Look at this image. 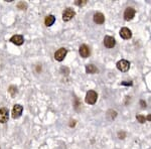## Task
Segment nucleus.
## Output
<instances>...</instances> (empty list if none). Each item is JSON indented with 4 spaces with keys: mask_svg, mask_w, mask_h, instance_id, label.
<instances>
[{
    "mask_svg": "<svg viewBox=\"0 0 151 149\" xmlns=\"http://www.w3.org/2000/svg\"><path fill=\"white\" fill-rule=\"evenodd\" d=\"M135 13H136V11L133 7L126 8V10H125V12H124V19L126 21L132 20L134 18V16H135Z\"/></svg>",
    "mask_w": 151,
    "mask_h": 149,
    "instance_id": "obj_6",
    "label": "nucleus"
},
{
    "mask_svg": "<svg viewBox=\"0 0 151 149\" xmlns=\"http://www.w3.org/2000/svg\"><path fill=\"white\" fill-rule=\"evenodd\" d=\"M54 22H56V17L54 15H48L44 19V23L46 26H52Z\"/></svg>",
    "mask_w": 151,
    "mask_h": 149,
    "instance_id": "obj_13",
    "label": "nucleus"
},
{
    "mask_svg": "<svg viewBox=\"0 0 151 149\" xmlns=\"http://www.w3.org/2000/svg\"><path fill=\"white\" fill-rule=\"evenodd\" d=\"M22 111H23L22 106L19 105V104H16V105H14L13 109H12V117L14 119L19 118L21 116V114H22Z\"/></svg>",
    "mask_w": 151,
    "mask_h": 149,
    "instance_id": "obj_8",
    "label": "nucleus"
},
{
    "mask_svg": "<svg viewBox=\"0 0 151 149\" xmlns=\"http://www.w3.org/2000/svg\"><path fill=\"white\" fill-rule=\"evenodd\" d=\"M117 69L121 72H127L130 69V63L126 59H121L117 63Z\"/></svg>",
    "mask_w": 151,
    "mask_h": 149,
    "instance_id": "obj_3",
    "label": "nucleus"
},
{
    "mask_svg": "<svg viewBox=\"0 0 151 149\" xmlns=\"http://www.w3.org/2000/svg\"><path fill=\"white\" fill-rule=\"evenodd\" d=\"M79 52H80L81 57L86 59V57L90 56L91 50H90V48H89L87 44H82V46H80V48H79Z\"/></svg>",
    "mask_w": 151,
    "mask_h": 149,
    "instance_id": "obj_7",
    "label": "nucleus"
},
{
    "mask_svg": "<svg viewBox=\"0 0 151 149\" xmlns=\"http://www.w3.org/2000/svg\"><path fill=\"white\" fill-rule=\"evenodd\" d=\"M97 99H98V94L96 93L95 91L91 90L87 93L85 101H86V103L89 104V105H94L96 102H97Z\"/></svg>",
    "mask_w": 151,
    "mask_h": 149,
    "instance_id": "obj_1",
    "label": "nucleus"
},
{
    "mask_svg": "<svg viewBox=\"0 0 151 149\" xmlns=\"http://www.w3.org/2000/svg\"><path fill=\"white\" fill-rule=\"evenodd\" d=\"M121 84L124 85V86H132V82H122Z\"/></svg>",
    "mask_w": 151,
    "mask_h": 149,
    "instance_id": "obj_19",
    "label": "nucleus"
},
{
    "mask_svg": "<svg viewBox=\"0 0 151 149\" xmlns=\"http://www.w3.org/2000/svg\"><path fill=\"white\" fill-rule=\"evenodd\" d=\"M86 3H87L86 0H82V1H76V4H77V5H79V6H82V5H84V4H86Z\"/></svg>",
    "mask_w": 151,
    "mask_h": 149,
    "instance_id": "obj_18",
    "label": "nucleus"
},
{
    "mask_svg": "<svg viewBox=\"0 0 151 149\" xmlns=\"http://www.w3.org/2000/svg\"><path fill=\"white\" fill-rule=\"evenodd\" d=\"M17 7L19 9H25V8L27 7V5H26V3H24V2H19L17 4Z\"/></svg>",
    "mask_w": 151,
    "mask_h": 149,
    "instance_id": "obj_17",
    "label": "nucleus"
},
{
    "mask_svg": "<svg viewBox=\"0 0 151 149\" xmlns=\"http://www.w3.org/2000/svg\"><path fill=\"white\" fill-rule=\"evenodd\" d=\"M116 44V40L113 37H109V35H106L104 37V46L107 48H113Z\"/></svg>",
    "mask_w": 151,
    "mask_h": 149,
    "instance_id": "obj_5",
    "label": "nucleus"
},
{
    "mask_svg": "<svg viewBox=\"0 0 151 149\" xmlns=\"http://www.w3.org/2000/svg\"><path fill=\"white\" fill-rule=\"evenodd\" d=\"M9 119V111L6 108L0 109V123H6Z\"/></svg>",
    "mask_w": 151,
    "mask_h": 149,
    "instance_id": "obj_9",
    "label": "nucleus"
},
{
    "mask_svg": "<svg viewBox=\"0 0 151 149\" xmlns=\"http://www.w3.org/2000/svg\"><path fill=\"white\" fill-rule=\"evenodd\" d=\"M94 21L97 24H103L104 21H105V16L101 12H96L94 14Z\"/></svg>",
    "mask_w": 151,
    "mask_h": 149,
    "instance_id": "obj_11",
    "label": "nucleus"
},
{
    "mask_svg": "<svg viewBox=\"0 0 151 149\" xmlns=\"http://www.w3.org/2000/svg\"><path fill=\"white\" fill-rule=\"evenodd\" d=\"M76 15V12L72 8H67V9L63 10V21H70L71 19H73Z\"/></svg>",
    "mask_w": 151,
    "mask_h": 149,
    "instance_id": "obj_2",
    "label": "nucleus"
},
{
    "mask_svg": "<svg viewBox=\"0 0 151 149\" xmlns=\"http://www.w3.org/2000/svg\"><path fill=\"white\" fill-rule=\"evenodd\" d=\"M146 119H147V120H149V121H151V115H148L147 118H146Z\"/></svg>",
    "mask_w": 151,
    "mask_h": 149,
    "instance_id": "obj_20",
    "label": "nucleus"
},
{
    "mask_svg": "<svg viewBox=\"0 0 151 149\" xmlns=\"http://www.w3.org/2000/svg\"><path fill=\"white\" fill-rule=\"evenodd\" d=\"M8 92L10 93V95H11L12 97H14V96L17 94V88H16L15 86H10L9 89H8Z\"/></svg>",
    "mask_w": 151,
    "mask_h": 149,
    "instance_id": "obj_15",
    "label": "nucleus"
},
{
    "mask_svg": "<svg viewBox=\"0 0 151 149\" xmlns=\"http://www.w3.org/2000/svg\"><path fill=\"white\" fill-rule=\"evenodd\" d=\"M98 72V69L94 65H87L86 66V73L87 74H96Z\"/></svg>",
    "mask_w": 151,
    "mask_h": 149,
    "instance_id": "obj_14",
    "label": "nucleus"
},
{
    "mask_svg": "<svg viewBox=\"0 0 151 149\" xmlns=\"http://www.w3.org/2000/svg\"><path fill=\"white\" fill-rule=\"evenodd\" d=\"M67 54H68L67 48H59V50H57L56 52V54H54V59H56L57 61H61L65 59Z\"/></svg>",
    "mask_w": 151,
    "mask_h": 149,
    "instance_id": "obj_4",
    "label": "nucleus"
},
{
    "mask_svg": "<svg viewBox=\"0 0 151 149\" xmlns=\"http://www.w3.org/2000/svg\"><path fill=\"white\" fill-rule=\"evenodd\" d=\"M136 119H137V121L139 123H141V124H143V123H145L146 122V117H144V116H142V115H137L136 116Z\"/></svg>",
    "mask_w": 151,
    "mask_h": 149,
    "instance_id": "obj_16",
    "label": "nucleus"
},
{
    "mask_svg": "<svg viewBox=\"0 0 151 149\" xmlns=\"http://www.w3.org/2000/svg\"><path fill=\"white\" fill-rule=\"evenodd\" d=\"M10 41L12 43L16 44V46H21L24 42V38H23L22 35H13V37L10 38Z\"/></svg>",
    "mask_w": 151,
    "mask_h": 149,
    "instance_id": "obj_12",
    "label": "nucleus"
},
{
    "mask_svg": "<svg viewBox=\"0 0 151 149\" xmlns=\"http://www.w3.org/2000/svg\"><path fill=\"white\" fill-rule=\"evenodd\" d=\"M120 37L123 39H129V38H131V37H132V31L129 28H127V27H123L120 30Z\"/></svg>",
    "mask_w": 151,
    "mask_h": 149,
    "instance_id": "obj_10",
    "label": "nucleus"
}]
</instances>
